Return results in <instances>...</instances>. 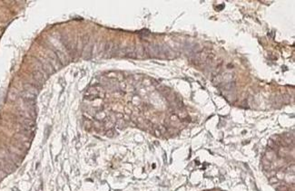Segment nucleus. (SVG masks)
<instances>
[{
    "label": "nucleus",
    "instance_id": "f257e3e1",
    "mask_svg": "<svg viewBox=\"0 0 295 191\" xmlns=\"http://www.w3.org/2000/svg\"><path fill=\"white\" fill-rule=\"evenodd\" d=\"M47 60H48V62L51 63V65L52 66H53V68H55V69H57V70H58V69H60V67L62 66V64H61V63L59 62V60H58V58H57V55H56V53H55V51H51V50H49L48 52H47Z\"/></svg>",
    "mask_w": 295,
    "mask_h": 191
},
{
    "label": "nucleus",
    "instance_id": "f03ea898",
    "mask_svg": "<svg viewBox=\"0 0 295 191\" xmlns=\"http://www.w3.org/2000/svg\"><path fill=\"white\" fill-rule=\"evenodd\" d=\"M45 74H46L44 73L43 68L37 69V70H34L33 72V77H34V79L36 80L37 82H39V83H42V82H44L46 80Z\"/></svg>",
    "mask_w": 295,
    "mask_h": 191
},
{
    "label": "nucleus",
    "instance_id": "7ed1b4c3",
    "mask_svg": "<svg viewBox=\"0 0 295 191\" xmlns=\"http://www.w3.org/2000/svg\"><path fill=\"white\" fill-rule=\"evenodd\" d=\"M42 64V68H43V70L45 72L46 74H52L55 71H54V68L53 66L51 65V63L48 62L47 59H44V58H40V61H39Z\"/></svg>",
    "mask_w": 295,
    "mask_h": 191
},
{
    "label": "nucleus",
    "instance_id": "20e7f679",
    "mask_svg": "<svg viewBox=\"0 0 295 191\" xmlns=\"http://www.w3.org/2000/svg\"><path fill=\"white\" fill-rule=\"evenodd\" d=\"M15 139L16 141H18L22 143L24 142H30L29 141V136L28 135H26V134H23V133H16L15 134Z\"/></svg>",
    "mask_w": 295,
    "mask_h": 191
},
{
    "label": "nucleus",
    "instance_id": "39448f33",
    "mask_svg": "<svg viewBox=\"0 0 295 191\" xmlns=\"http://www.w3.org/2000/svg\"><path fill=\"white\" fill-rule=\"evenodd\" d=\"M24 88H25V91H27V92H29V93L34 94L36 96H37V93H38V90H37L36 87H34V86L33 84H31V83H26V84H25V85H24Z\"/></svg>",
    "mask_w": 295,
    "mask_h": 191
},
{
    "label": "nucleus",
    "instance_id": "423d86ee",
    "mask_svg": "<svg viewBox=\"0 0 295 191\" xmlns=\"http://www.w3.org/2000/svg\"><path fill=\"white\" fill-rule=\"evenodd\" d=\"M21 97L25 100V101H34V99H36V95L27 92V91H24L22 93H21Z\"/></svg>",
    "mask_w": 295,
    "mask_h": 191
},
{
    "label": "nucleus",
    "instance_id": "0eeeda50",
    "mask_svg": "<svg viewBox=\"0 0 295 191\" xmlns=\"http://www.w3.org/2000/svg\"><path fill=\"white\" fill-rule=\"evenodd\" d=\"M8 151L11 152V153H14V154H15L17 156H19V157H21V156L24 155V150H22V149H20L18 148H16L15 146H10L8 148Z\"/></svg>",
    "mask_w": 295,
    "mask_h": 191
},
{
    "label": "nucleus",
    "instance_id": "6e6552de",
    "mask_svg": "<svg viewBox=\"0 0 295 191\" xmlns=\"http://www.w3.org/2000/svg\"><path fill=\"white\" fill-rule=\"evenodd\" d=\"M9 99H10L11 101H15V100L16 99V93H15L14 89L9 93Z\"/></svg>",
    "mask_w": 295,
    "mask_h": 191
},
{
    "label": "nucleus",
    "instance_id": "1a4fd4ad",
    "mask_svg": "<svg viewBox=\"0 0 295 191\" xmlns=\"http://www.w3.org/2000/svg\"><path fill=\"white\" fill-rule=\"evenodd\" d=\"M107 136L112 137V136H113V130H109V131L107 132Z\"/></svg>",
    "mask_w": 295,
    "mask_h": 191
}]
</instances>
